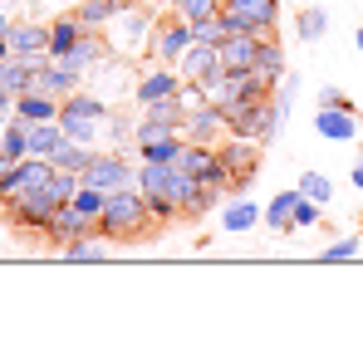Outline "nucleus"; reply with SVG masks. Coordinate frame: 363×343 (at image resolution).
I'll use <instances>...</instances> for the list:
<instances>
[{
	"label": "nucleus",
	"instance_id": "obj_1",
	"mask_svg": "<svg viewBox=\"0 0 363 343\" xmlns=\"http://www.w3.org/2000/svg\"><path fill=\"white\" fill-rule=\"evenodd\" d=\"M157 216H152V206H147V196L138 191V181L133 186H118V191H108V201H104V211H99V235L104 240H147V235H157Z\"/></svg>",
	"mask_w": 363,
	"mask_h": 343
},
{
	"label": "nucleus",
	"instance_id": "obj_2",
	"mask_svg": "<svg viewBox=\"0 0 363 343\" xmlns=\"http://www.w3.org/2000/svg\"><path fill=\"white\" fill-rule=\"evenodd\" d=\"M74 191H79V172H55V181H50V186H40V191H30V196H20V201H10V206H5V216H10V226H15V230H40V235H45L50 216L60 211Z\"/></svg>",
	"mask_w": 363,
	"mask_h": 343
},
{
	"label": "nucleus",
	"instance_id": "obj_3",
	"mask_svg": "<svg viewBox=\"0 0 363 343\" xmlns=\"http://www.w3.org/2000/svg\"><path fill=\"white\" fill-rule=\"evenodd\" d=\"M157 5H147V0H133L128 10H118L108 25H104V40H108V50L123 59H138V55H152V30H157Z\"/></svg>",
	"mask_w": 363,
	"mask_h": 343
},
{
	"label": "nucleus",
	"instance_id": "obj_4",
	"mask_svg": "<svg viewBox=\"0 0 363 343\" xmlns=\"http://www.w3.org/2000/svg\"><path fill=\"white\" fill-rule=\"evenodd\" d=\"M50 181H55V162H50V157H20V162H5V167H0V206H10V201H20V196L50 186Z\"/></svg>",
	"mask_w": 363,
	"mask_h": 343
},
{
	"label": "nucleus",
	"instance_id": "obj_5",
	"mask_svg": "<svg viewBox=\"0 0 363 343\" xmlns=\"http://www.w3.org/2000/svg\"><path fill=\"white\" fill-rule=\"evenodd\" d=\"M221 15L231 20V30L255 35V40H270L275 20H280V0H221Z\"/></svg>",
	"mask_w": 363,
	"mask_h": 343
},
{
	"label": "nucleus",
	"instance_id": "obj_6",
	"mask_svg": "<svg viewBox=\"0 0 363 343\" xmlns=\"http://www.w3.org/2000/svg\"><path fill=\"white\" fill-rule=\"evenodd\" d=\"M216 157H221V167L231 176V191H245L255 181V172H260V142L255 137H221Z\"/></svg>",
	"mask_w": 363,
	"mask_h": 343
},
{
	"label": "nucleus",
	"instance_id": "obj_7",
	"mask_svg": "<svg viewBox=\"0 0 363 343\" xmlns=\"http://www.w3.org/2000/svg\"><path fill=\"white\" fill-rule=\"evenodd\" d=\"M10 55L30 59L35 69H45V64H50V20H40V15H20V20L10 25Z\"/></svg>",
	"mask_w": 363,
	"mask_h": 343
},
{
	"label": "nucleus",
	"instance_id": "obj_8",
	"mask_svg": "<svg viewBox=\"0 0 363 343\" xmlns=\"http://www.w3.org/2000/svg\"><path fill=\"white\" fill-rule=\"evenodd\" d=\"M79 181L99 186V191H118V186H133L138 181V167L128 162V152H99L94 147V157H89V167L79 172Z\"/></svg>",
	"mask_w": 363,
	"mask_h": 343
},
{
	"label": "nucleus",
	"instance_id": "obj_9",
	"mask_svg": "<svg viewBox=\"0 0 363 343\" xmlns=\"http://www.w3.org/2000/svg\"><path fill=\"white\" fill-rule=\"evenodd\" d=\"M191 50V20H182V15H157V30H152V55L157 64H172L177 69V59Z\"/></svg>",
	"mask_w": 363,
	"mask_h": 343
},
{
	"label": "nucleus",
	"instance_id": "obj_10",
	"mask_svg": "<svg viewBox=\"0 0 363 343\" xmlns=\"http://www.w3.org/2000/svg\"><path fill=\"white\" fill-rule=\"evenodd\" d=\"M182 89V74L172 64H157V69H143L138 74V84H133V99H138V108H147V103H157V99H177Z\"/></svg>",
	"mask_w": 363,
	"mask_h": 343
},
{
	"label": "nucleus",
	"instance_id": "obj_11",
	"mask_svg": "<svg viewBox=\"0 0 363 343\" xmlns=\"http://www.w3.org/2000/svg\"><path fill=\"white\" fill-rule=\"evenodd\" d=\"M182 133H186V142H206V147H216L221 137H226V113L216 108V103H191L186 108V123H182Z\"/></svg>",
	"mask_w": 363,
	"mask_h": 343
},
{
	"label": "nucleus",
	"instance_id": "obj_12",
	"mask_svg": "<svg viewBox=\"0 0 363 343\" xmlns=\"http://www.w3.org/2000/svg\"><path fill=\"white\" fill-rule=\"evenodd\" d=\"M177 74H182V84H211L216 74H221V50L216 45H201V40H191V50L177 59Z\"/></svg>",
	"mask_w": 363,
	"mask_h": 343
},
{
	"label": "nucleus",
	"instance_id": "obj_13",
	"mask_svg": "<svg viewBox=\"0 0 363 343\" xmlns=\"http://www.w3.org/2000/svg\"><path fill=\"white\" fill-rule=\"evenodd\" d=\"M94 230H99V221H94V216H84V211H74V206L64 201L60 211L50 216V226H45V240L64 250L69 240H79V235H94Z\"/></svg>",
	"mask_w": 363,
	"mask_h": 343
},
{
	"label": "nucleus",
	"instance_id": "obj_14",
	"mask_svg": "<svg viewBox=\"0 0 363 343\" xmlns=\"http://www.w3.org/2000/svg\"><path fill=\"white\" fill-rule=\"evenodd\" d=\"M314 123V133L324 137V142H354L359 137V113L354 108H329V103H319V113L309 118Z\"/></svg>",
	"mask_w": 363,
	"mask_h": 343
},
{
	"label": "nucleus",
	"instance_id": "obj_15",
	"mask_svg": "<svg viewBox=\"0 0 363 343\" xmlns=\"http://www.w3.org/2000/svg\"><path fill=\"white\" fill-rule=\"evenodd\" d=\"M260 216H265V206H260L255 196H245V191H231V201L221 206V230H231V235H241V230H255V226H260Z\"/></svg>",
	"mask_w": 363,
	"mask_h": 343
},
{
	"label": "nucleus",
	"instance_id": "obj_16",
	"mask_svg": "<svg viewBox=\"0 0 363 343\" xmlns=\"http://www.w3.org/2000/svg\"><path fill=\"white\" fill-rule=\"evenodd\" d=\"M295 201H300V186L295 191H275L270 206H265V216H260V226L270 230V235H295Z\"/></svg>",
	"mask_w": 363,
	"mask_h": 343
},
{
	"label": "nucleus",
	"instance_id": "obj_17",
	"mask_svg": "<svg viewBox=\"0 0 363 343\" xmlns=\"http://www.w3.org/2000/svg\"><path fill=\"white\" fill-rule=\"evenodd\" d=\"M60 103L55 94H45V89H25L20 99H15V118H25V123H55L60 118Z\"/></svg>",
	"mask_w": 363,
	"mask_h": 343
},
{
	"label": "nucleus",
	"instance_id": "obj_18",
	"mask_svg": "<svg viewBox=\"0 0 363 343\" xmlns=\"http://www.w3.org/2000/svg\"><path fill=\"white\" fill-rule=\"evenodd\" d=\"M182 147H186V133H157V137H143L133 152L138 162H177Z\"/></svg>",
	"mask_w": 363,
	"mask_h": 343
},
{
	"label": "nucleus",
	"instance_id": "obj_19",
	"mask_svg": "<svg viewBox=\"0 0 363 343\" xmlns=\"http://www.w3.org/2000/svg\"><path fill=\"white\" fill-rule=\"evenodd\" d=\"M255 74H260L270 89L290 74V69H285V45H280L275 35H270V40H260V50H255Z\"/></svg>",
	"mask_w": 363,
	"mask_h": 343
},
{
	"label": "nucleus",
	"instance_id": "obj_20",
	"mask_svg": "<svg viewBox=\"0 0 363 343\" xmlns=\"http://www.w3.org/2000/svg\"><path fill=\"white\" fill-rule=\"evenodd\" d=\"M64 142H69V133H64V123H30V157H55Z\"/></svg>",
	"mask_w": 363,
	"mask_h": 343
},
{
	"label": "nucleus",
	"instance_id": "obj_21",
	"mask_svg": "<svg viewBox=\"0 0 363 343\" xmlns=\"http://www.w3.org/2000/svg\"><path fill=\"white\" fill-rule=\"evenodd\" d=\"M64 133L74 137V142H84V147H99L104 137H108V118H79V113H60Z\"/></svg>",
	"mask_w": 363,
	"mask_h": 343
},
{
	"label": "nucleus",
	"instance_id": "obj_22",
	"mask_svg": "<svg viewBox=\"0 0 363 343\" xmlns=\"http://www.w3.org/2000/svg\"><path fill=\"white\" fill-rule=\"evenodd\" d=\"M35 79H40V69L30 64V59H0V89H10L15 99L25 94V89H35Z\"/></svg>",
	"mask_w": 363,
	"mask_h": 343
},
{
	"label": "nucleus",
	"instance_id": "obj_23",
	"mask_svg": "<svg viewBox=\"0 0 363 343\" xmlns=\"http://www.w3.org/2000/svg\"><path fill=\"white\" fill-rule=\"evenodd\" d=\"M255 50H260V40L236 30V35L221 45V69H255Z\"/></svg>",
	"mask_w": 363,
	"mask_h": 343
},
{
	"label": "nucleus",
	"instance_id": "obj_24",
	"mask_svg": "<svg viewBox=\"0 0 363 343\" xmlns=\"http://www.w3.org/2000/svg\"><path fill=\"white\" fill-rule=\"evenodd\" d=\"M0 147H5V157H10V162H20V157H30V123H25V118H5V123H0Z\"/></svg>",
	"mask_w": 363,
	"mask_h": 343
},
{
	"label": "nucleus",
	"instance_id": "obj_25",
	"mask_svg": "<svg viewBox=\"0 0 363 343\" xmlns=\"http://www.w3.org/2000/svg\"><path fill=\"white\" fill-rule=\"evenodd\" d=\"M79 84H84V79H79V74H69L64 64H55V59H50V64L40 69V79H35V89H45V94H55V99H69Z\"/></svg>",
	"mask_w": 363,
	"mask_h": 343
},
{
	"label": "nucleus",
	"instance_id": "obj_26",
	"mask_svg": "<svg viewBox=\"0 0 363 343\" xmlns=\"http://www.w3.org/2000/svg\"><path fill=\"white\" fill-rule=\"evenodd\" d=\"M128 5H133V0H79V5H74V15H79L89 30H104V25H108L118 10H128Z\"/></svg>",
	"mask_w": 363,
	"mask_h": 343
},
{
	"label": "nucleus",
	"instance_id": "obj_27",
	"mask_svg": "<svg viewBox=\"0 0 363 343\" xmlns=\"http://www.w3.org/2000/svg\"><path fill=\"white\" fill-rule=\"evenodd\" d=\"M295 30H300L304 45H319V40L329 35V10H324V5H304L300 20H295Z\"/></svg>",
	"mask_w": 363,
	"mask_h": 343
},
{
	"label": "nucleus",
	"instance_id": "obj_28",
	"mask_svg": "<svg viewBox=\"0 0 363 343\" xmlns=\"http://www.w3.org/2000/svg\"><path fill=\"white\" fill-rule=\"evenodd\" d=\"M231 35H236V30H231V20H226V15H211V20H196V25H191V40H201V45H216V50H221Z\"/></svg>",
	"mask_w": 363,
	"mask_h": 343
},
{
	"label": "nucleus",
	"instance_id": "obj_29",
	"mask_svg": "<svg viewBox=\"0 0 363 343\" xmlns=\"http://www.w3.org/2000/svg\"><path fill=\"white\" fill-rule=\"evenodd\" d=\"M89 157H94V147H84V142H74V137H69L50 162H55V172H84V167H89Z\"/></svg>",
	"mask_w": 363,
	"mask_h": 343
},
{
	"label": "nucleus",
	"instance_id": "obj_30",
	"mask_svg": "<svg viewBox=\"0 0 363 343\" xmlns=\"http://www.w3.org/2000/svg\"><path fill=\"white\" fill-rule=\"evenodd\" d=\"M104 201H108V191H99V186H89V181H79V191L69 196V206H74V211H84V216H94V221H99Z\"/></svg>",
	"mask_w": 363,
	"mask_h": 343
},
{
	"label": "nucleus",
	"instance_id": "obj_31",
	"mask_svg": "<svg viewBox=\"0 0 363 343\" xmlns=\"http://www.w3.org/2000/svg\"><path fill=\"white\" fill-rule=\"evenodd\" d=\"M359 250H363V235H339V240H329V245H324V255H319V260L344 265V260H354Z\"/></svg>",
	"mask_w": 363,
	"mask_h": 343
},
{
	"label": "nucleus",
	"instance_id": "obj_32",
	"mask_svg": "<svg viewBox=\"0 0 363 343\" xmlns=\"http://www.w3.org/2000/svg\"><path fill=\"white\" fill-rule=\"evenodd\" d=\"M300 191L309 196V201H319V206H324V201L334 196V181H329L324 172H300Z\"/></svg>",
	"mask_w": 363,
	"mask_h": 343
},
{
	"label": "nucleus",
	"instance_id": "obj_33",
	"mask_svg": "<svg viewBox=\"0 0 363 343\" xmlns=\"http://www.w3.org/2000/svg\"><path fill=\"white\" fill-rule=\"evenodd\" d=\"M172 15H182V20H211V15H221V0H177V10Z\"/></svg>",
	"mask_w": 363,
	"mask_h": 343
},
{
	"label": "nucleus",
	"instance_id": "obj_34",
	"mask_svg": "<svg viewBox=\"0 0 363 343\" xmlns=\"http://www.w3.org/2000/svg\"><path fill=\"white\" fill-rule=\"evenodd\" d=\"M319 221H324V206H319V201H309V196L300 191V201H295V230H314Z\"/></svg>",
	"mask_w": 363,
	"mask_h": 343
},
{
	"label": "nucleus",
	"instance_id": "obj_35",
	"mask_svg": "<svg viewBox=\"0 0 363 343\" xmlns=\"http://www.w3.org/2000/svg\"><path fill=\"white\" fill-rule=\"evenodd\" d=\"M79 0H25V15H40V20H55L64 10H74Z\"/></svg>",
	"mask_w": 363,
	"mask_h": 343
},
{
	"label": "nucleus",
	"instance_id": "obj_36",
	"mask_svg": "<svg viewBox=\"0 0 363 343\" xmlns=\"http://www.w3.org/2000/svg\"><path fill=\"white\" fill-rule=\"evenodd\" d=\"M319 103H329V108H354V103H349V94H344V89H334V84H324V89H319Z\"/></svg>",
	"mask_w": 363,
	"mask_h": 343
},
{
	"label": "nucleus",
	"instance_id": "obj_37",
	"mask_svg": "<svg viewBox=\"0 0 363 343\" xmlns=\"http://www.w3.org/2000/svg\"><path fill=\"white\" fill-rule=\"evenodd\" d=\"M10 25H15V20L0 15V59H10Z\"/></svg>",
	"mask_w": 363,
	"mask_h": 343
},
{
	"label": "nucleus",
	"instance_id": "obj_38",
	"mask_svg": "<svg viewBox=\"0 0 363 343\" xmlns=\"http://www.w3.org/2000/svg\"><path fill=\"white\" fill-rule=\"evenodd\" d=\"M15 113V94H10V89H0V118H10Z\"/></svg>",
	"mask_w": 363,
	"mask_h": 343
},
{
	"label": "nucleus",
	"instance_id": "obj_39",
	"mask_svg": "<svg viewBox=\"0 0 363 343\" xmlns=\"http://www.w3.org/2000/svg\"><path fill=\"white\" fill-rule=\"evenodd\" d=\"M349 181H354V186L363 191V162H354V172H349Z\"/></svg>",
	"mask_w": 363,
	"mask_h": 343
},
{
	"label": "nucleus",
	"instance_id": "obj_40",
	"mask_svg": "<svg viewBox=\"0 0 363 343\" xmlns=\"http://www.w3.org/2000/svg\"><path fill=\"white\" fill-rule=\"evenodd\" d=\"M152 5H157L162 15H167V10H177V0H152Z\"/></svg>",
	"mask_w": 363,
	"mask_h": 343
},
{
	"label": "nucleus",
	"instance_id": "obj_41",
	"mask_svg": "<svg viewBox=\"0 0 363 343\" xmlns=\"http://www.w3.org/2000/svg\"><path fill=\"white\" fill-rule=\"evenodd\" d=\"M354 40H359V55H363V30H359V35H354Z\"/></svg>",
	"mask_w": 363,
	"mask_h": 343
},
{
	"label": "nucleus",
	"instance_id": "obj_42",
	"mask_svg": "<svg viewBox=\"0 0 363 343\" xmlns=\"http://www.w3.org/2000/svg\"><path fill=\"white\" fill-rule=\"evenodd\" d=\"M359 162H363V147H359Z\"/></svg>",
	"mask_w": 363,
	"mask_h": 343
},
{
	"label": "nucleus",
	"instance_id": "obj_43",
	"mask_svg": "<svg viewBox=\"0 0 363 343\" xmlns=\"http://www.w3.org/2000/svg\"><path fill=\"white\" fill-rule=\"evenodd\" d=\"M0 157H5V147H0Z\"/></svg>",
	"mask_w": 363,
	"mask_h": 343
}]
</instances>
